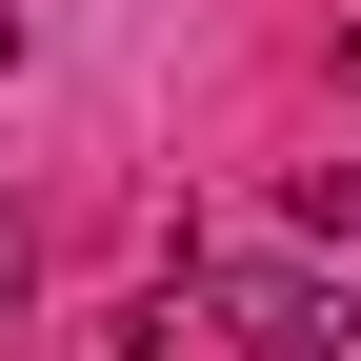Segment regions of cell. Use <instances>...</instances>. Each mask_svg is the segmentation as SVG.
I'll return each mask as SVG.
<instances>
[{"label": "cell", "mask_w": 361, "mask_h": 361, "mask_svg": "<svg viewBox=\"0 0 361 361\" xmlns=\"http://www.w3.org/2000/svg\"><path fill=\"white\" fill-rule=\"evenodd\" d=\"M180 301H201L241 361H341V281H322L301 241H201V261H180Z\"/></svg>", "instance_id": "6da1fadb"}, {"label": "cell", "mask_w": 361, "mask_h": 361, "mask_svg": "<svg viewBox=\"0 0 361 361\" xmlns=\"http://www.w3.org/2000/svg\"><path fill=\"white\" fill-rule=\"evenodd\" d=\"M0 301H20V201H0Z\"/></svg>", "instance_id": "7a4b0ae2"}]
</instances>
